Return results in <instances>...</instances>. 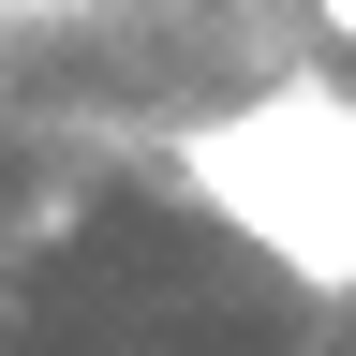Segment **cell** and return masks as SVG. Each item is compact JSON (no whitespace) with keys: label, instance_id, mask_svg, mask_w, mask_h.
<instances>
[{"label":"cell","instance_id":"6da1fadb","mask_svg":"<svg viewBox=\"0 0 356 356\" xmlns=\"http://www.w3.org/2000/svg\"><path fill=\"white\" fill-rule=\"evenodd\" d=\"M193 193L222 222H252L297 282H356V104L341 89H267L252 119H222L193 149Z\"/></svg>","mask_w":356,"mask_h":356},{"label":"cell","instance_id":"7a4b0ae2","mask_svg":"<svg viewBox=\"0 0 356 356\" xmlns=\"http://www.w3.org/2000/svg\"><path fill=\"white\" fill-rule=\"evenodd\" d=\"M312 30H327V44H356V0H312Z\"/></svg>","mask_w":356,"mask_h":356}]
</instances>
